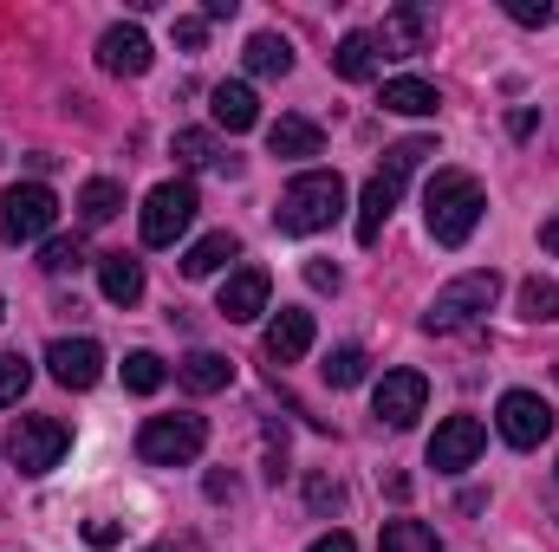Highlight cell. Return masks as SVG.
Segmentation results:
<instances>
[{
	"label": "cell",
	"instance_id": "6da1fadb",
	"mask_svg": "<svg viewBox=\"0 0 559 552\" xmlns=\"http://www.w3.org/2000/svg\"><path fill=\"white\" fill-rule=\"evenodd\" d=\"M481 208H488V195H481V182L468 169H436L429 189H423V221H429V241L436 248H462L475 235Z\"/></svg>",
	"mask_w": 559,
	"mask_h": 552
},
{
	"label": "cell",
	"instance_id": "7a4b0ae2",
	"mask_svg": "<svg viewBox=\"0 0 559 552\" xmlns=\"http://www.w3.org/2000/svg\"><path fill=\"white\" fill-rule=\"evenodd\" d=\"M423 156H436L429 137H411V143H391V149H384V169H378V176L365 182V195H358V241H365V248L384 235V221H391V208H397V195H404V182H411V169H417Z\"/></svg>",
	"mask_w": 559,
	"mask_h": 552
},
{
	"label": "cell",
	"instance_id": "3957f363",
	"mask_svg": "<svg viewBox=\"0 0 559 552\" xmlns=\"http://www.w3.org/2000/svg\"><path fill=\"white\" fill-rule=\"evenodd\" d=\"M338 208H345V176L338 169H306V176L286 182L274 221H280V235H319V228L338 221Z\"/></svg>",
	"mask_w": 559,
	"mask_h": 552
},
{
	"label": "cell",
	"instance_id": "277c9868",
	"mask_svg": "<svg viewBox=\"0 0 559 552\" xmlns=\"http://www.w3.org/2000/svg\"><path fill=\"white\" fill-rule=\"evenodd\" d=\"M495 292H501V279H495V274H462V279H449V286L429 299V312H423V332L449 338V332L475 325V319L495 305Z\"/></svg>",
	"mask_w": 559,
	"mask_h": 552
},
{
	"label": "cell",
	"instance_id": "5b68a950",
	"mask_svg": "<svg viewBox=\"0 0 559 552\" xmlns=\"http://www.w3.org/2000/svg\"><path fill=\"white\" fill-rule=\"evenodd\" d=\"M59 221V195L46 182H13L0 195V241L7 248H26V241H46Z\"/></svg>",
	"mask_w": 559,
	"mask_h": 552
},
{
	"label": "cell",
	"instance_id": "8992f818",
	"mask_svg": "<svg viewBox=\"0 0 559 552\" xmlns=\"http://www.w3.org/2000/svg\"><path fill=\"white\" fill-rule=\"evenodd\" d=\"M66 448H72V429H66L59 416H20V422L7 429V461H13L20 475H52V468L66 461Z\"/></svg>",
	"mask_w": 559,
	"mask_h": 552
},
{
	"label": "cell",
	"instance_id": "52a82bcc",
	"mask_svg": "<svg viewBox=\"0 0 559 552\" xmlns=\"http://www.w3.org/2000/svg\"><path fill=\"white\" fill-rule=\"evenodd\" d=\"M202 442H209V422L202 416H150L138 429V455L150 468H182V461H195L202 455Z\"/></svg>",
	"mask_w": 559,
	"mask_h": 552
},
{
	"label": "cell",
	"instance_id": "ba28073f",
	"mask_svg": "<svg viewBox=\"0 0 559 552\" xmlns=\"http://www.w3.org/2000/svg\"><path fill=\"white\" fill-rule=\"evenodd\" d=\"M195 208H202L195 182H156L143 202V248H176V235H189Z\"/></svg>",
	"mask_w": 559,
	"mask_h": 552
},
{
	"label": "cell",
	"instance_id": "9c48e42d",
	"mask_svg": "<svg viewBox=\"0 0 559 552\" xmlns=\"http://www.w3.org/2000/svg\"><path fill=\"white\" fill-rule=\"evenodd\" d=\"M481 448H488L481 416H442L436 435H429V468H436V475H462V468H475Z\"/></svg>",
	"mask_w": 559,
	"mask_h": 552
},
{
	"label": "cell",
	"instance_id": "30bf717a",
	"mask_svg": "<svg viewBox=\"0 0 559 552\" xmlns=\"http://www.w3.org/2000/svg\"><path fill=\"white\" fill-rule=\"evenodd\" d=\"M495 422H501L508 448H540V442L554 435V410H547L540 391H508L501 410H495Z\"/></svg>",
	"mask_w": 559,
	"mask_h": 552
},
{
	"label": "cell",
	"instance_id": "8fae6325",
	"mask_svg": "<svg viewBox=\"0 0 559 552\" xmlns=\"http://www.w3.org/2000/svg\"><path fill=\"white\" fill-rule=\"evenodd\" d=\"M46 371H52V384H66V391H92V384L105 377V345H98V338H52V345H46Z\"/></svg>",
	"mask_w": 559,
	"mask_h": 552
},
{
	"label": "cell",
	"instance_id": "7c38bea8",
	"mask_svg": "<svg viewBox=\"0 0 559 552\" xmlns=\"http://www.w3.org/2000/svg\"><path fill=\"white\" fill-rule=\"evenodd\" d=\"M429 404V377L423 371H384V384L371 391V410L378 422H391V429H411Z\"/></svg>",
	"mask_w": 559,
	"mask_h": 552
},
{
	"label": "cell",
	"instance_id": "4fadbf2b",
	"mask_svg": "<svg viewBox=\"0 0 559 552\" xmlns=\"http://www.w3.org/2000/svg\"><path fill=\"white\" fill-rule=\"evenodd\" d=\"M429 33H436V13H429V7H391L384 26L371 33V46H378L384 59H417L423 46H429Z\"/></svg>",
	"mask_w": 559,
	"mask_h": 552
},
{
	"label": "cell",
	"instance_id": "5bb4252c",
	"mask_svg": "<svg viewBox=\"0 0 559 552\" xmlns=\"http://www.w3.org/2000/svg\"><path fill=\"white\" fill-rule=\"evenodd\" d=\"M267 292H274L267 267H241V274L222 279V299H215V312H222L228 325H248V319H261V312H267Z\"/></svg>",
	"mask_w": 559,
	"mask_h": 552
},
{
	"label": "cell",
	"instance_id": "9a60e30c",
	"mask_svg": "<svg viewBox=\"0 0 559 552\" xmlns=\"http://www.w3.org/2000/svg\"><path fill=\"white\" fill-rule=\"evenodd\" d=\"M261 351H267V364H299V358L312 351V312L280 305L274 325H267V338H261Z\"/></svg>",
	"mask_w": 559,
	"mask_h": 552
},
{
	"label": "cell",
	"instance_id": "2e32d148",
	"mask_svg": "<svg viewBox=\"0 0 559 552\" xmlns=\"http://www.w3.org/2000/svg\"><path fill=\"white\" fill-rule=\"evenodd\" d=\"M150 59H156V52H150V39H143L138 26H111V33L98 39V65L118 72V79H143Z\"/></svg>",
	"mask_w": 559,
	"mask_h": 552
},
{
	"label": "cell",
	"instance_id": "e0dca14e",
	"mask_svg": "<svg viewBox=\"0 0 559 552\" xmlns=\"http://www.w3.org/2000/svg\"><path fill=\"white\" fill-rule=\"evenodd\" d=\"M209 111H215V124L228 131V137H241V131H254L261 124V98H254V85H215V98H209Z\"/></svg>",
	"mask_w": 559,
	"mask_h": 552
},
{
	"label": "cell",
	"instance_id": "ac0fdd59",
	"mask_svg": "<svg viewBox=\"0 0 559 552\" xmlns=\"http://www.w3.org/2000/svg\"><path fill=\"white\" fill-rule=\"evenodd\" d=\"M176 377H182V391H195V397H215V391H228L235 364H228L222 351H189V358L176 364Z\"/></svg>",
	"mask_w": 559,
	"mask_h": 552
},
{
	"label": "cell",
	"instance_id": "d6986e66",
	"mask_svg": "<svg viewBox=\"0 0 559 552\" xmlns=\"http://www.w3.org/2000/svg\"><path fill=\"white\" fill-rule=\"evenodd\" d=\"M98 286H105L111 305H138L143 299V261L138 254H105V261H98Z\"/></svg>",
	"mask_w": 559,
	"mask_h": 552
},
{
	"label": "cell",
	"instance_id": "ffe728a7",
	"mask_svg": "<svg viewBox=\"0 0 559 552\" xmlns=\"http://www.w3.org/2000/svg\"><path fill=\"white\" fill-rule=\"evenodd\" d=\"M267 149L286 156V163H299V156H319L325 149V131L312 118H280V124H267Z\"/></svg>",
	"mask_w": 559,
	"mask_h": 552
},
{
	"label": "cell",
	"instance_id": "44dd1931",
	"mask_svg": "<svg viewBox=\"0 0 559 552\" xmlns=\"http://www.w3.org/2000/svg\"><path fill=\"white\" fill-rule=\"evenodd\" d=\"M235 254H241V241H235L228 228H222V235H202V241L182 254V274H189V279H209V274H222Z\"/></svg>",
	"mask_w": 559,
	"mask_h": 552
},
{
	"label": "cell",
	"instance_id": "7402d4cb",
	"mask_svg": "<svg viewBox=\"0 0 559 552\" xmlns=\"http://www.w3.org/2000/svg\"><path fill=\"white\" fill-rule=\"evenodd\" d=\"M241 59H248L254 79H286V72H293V46H286V33H254Z\"/></svg>",
	"mask_w": 559,
	"mask_h": 552
},
{
	"label": "cell",
	"instance_id": "603a6c76",
	"mask_svg": "<svg viewBox=\"0 0 559 552\" xmlns=\"http://www.w3.org/2000/svg\"><path fill=\"white\" fill-rule=\"evenodd\" d=\"M442 98H436V85L429 79H391L384 85V111H397V118H429Z\"/></svg>",
	"mask_w": 559,
	"mask_h": 552
},
{
	"label": "cell",
	"instance_id": "cb8c5ba5",
	"mask_svg": "<svg viewBox=\"0 0 559 552\" xmlns=\"http://www.w3.org/2000/svg\"><path fill=\"white\" fill-rule=\"evenodd\" d=\"M332 72H338V79H352V85H358V79H371V72H378V46H371V33H345V39H338V52H332Z\"/></svg>",
	"mask_w": 559,
	"mask_h": 552
},
{
	"label": "cell",
	"instance_id": "d4e9b609",
	"mask_svg": "<svg viewBox=\"0 0 559 552\" xmlns=\"http://www.w3.org/2000/svg\"><path fill=\"white\" fill-rule=\"evenodd\" d=\"M118 208H124V182H111V176H92V182L79 189V215H85L92 228H105Z\"/></svg>",
	"mask_w": 559,
	"mask_h": 552
},
{
	"label": "cell",
	"instance_id": "484cf974",
	"mask_svg": "<svg viewBox=\"0 0 559 552\" xmlns=\"http://www.w3.org/2000/svg\"><path fill=\"white\" fill-rule=\"evenodd\" d=\"M521 319H527V325H554L559 319V279H527V286H521Z\"/></svg>",
	"mask_w": 559,
	"mask_h": 552
},
{
	"label": "cell",
	"instance_id": "4316f807",
	"mask_svg": "<svg viewBox=\"0 0 559 552\" xmlns=\"http://www.w3.org/2000/svg\"><path fill=\"white\" fill-rule=\"evenodd\" d=\"M365 364H371V358H365L358 345H338L319 371H325V384H332V391H352V384H365Z\"/></svg>",
	"mask_w": 559,
	"mask_h": 552
},
{
	"label": "cell",
	"instance_id": "83f0119b",
	"mask_svg": "<svg viewBox=\"0 0 559 552\" xmlns=\"http://www.w3.org/2000/svg\"><path fill=\"white\" fill-rule=\"evenodd\" d=\"M384 552H442V540H436V527H423V520H391V527H384Z\"/></svg>",
	"mask_w": 559,
	"mask_h": 552
},
{
	"label": "cell",
	"instance_id": "f1b7e54d",
	"mask_svg": "<svg viewBox=\"0 0 559 552\" xmlns=\"http://www.w3.org/2000/svg\"><path fill=\"white\" fill-rule=\"evenodd\" d=\"M163 377H169V371H163L156 351H131V358H124V391L150 397V391H163Z\"/></svg>",
	"mask_w": 559,
	"mask_h": 552
},
{
	"label": "cell",
	"instance_id": "f546056e",
	"mask_svg": "<svg viewBox=\"0 0 559 552\" xmlns=\"http://www.w3.org/2000/svg\"><path fill=\"white\" fill-rule=\"evenodd\" d=\"M176 163H189V169H209V163H222L228 169V156L215 149L209 131H176Z\"/></svg>",
	"mask_w": 559,
	"mask_h": 552
},
{
	"label": "cell",
	"instance_id": "4dcf8cb0",
	"mask_svg": "<svg viewBox=\"0 0 559 552\" xmlns=\"http://www.w3.org/2000/svg\"><path fill=\"white\" fill-rule=\"evenodd\" d=\"M39 267H46V274H79V267H85V241H79V235H59V241H46Z\"/></svg>",
	"mask_w": 559,
	"mask_h": 552
},
{
	"label": "cell",
	"instance_id": "1f68e13d",
	"mask_svg": "<svg viewBox=\"0 0 559 552\" xmlns=\"http://www.w3.org/2000/svg\"><path fill=\"white\" fill-rule=\"evenodd\" d=\"M26 384H33V364H26L20 351H7V358H0V410H13V404L26 397Z\"/></svg>",
	"mask_w": 559,
	"mask_h": 552
},
{
	"label": "cell",
	"instance_id": "d6a6232c",
	"mask_svg": "<svg viewBox=\"0 0 559 552\" xmlns=\"http://www.w3.org/2000/svg\"><path fill=\"white\" fill-rule=\"evenodd\" d=\"M514 26H554V0H508Z\"/></svg>",
	"mask_w": 559,
	"mask_h": 552
},
{
	"label": "cell",
	"instance_id": "836d02e7",
	"mask_svg": "<svg viewBox=\"0 0 559 552\" xmlns=\"http://www.w3.org/2000/svg\"><path fill=\"white\" fill-rule=\"evenodd\" d=\"M306 501H312L319 514H325V507L338 514V507H345V488H338V481H325V475H312V481H306Z\"/></svg>",
	"mask_w": 559,
	"mask_h": 552
},
{
	"label": "cell",
	"instance_id": "e575fe53",
	"mask_svg": "<svg viewBox=\"0 0 559 552\" xmlns=\"http://www.w3.org/2000/svg\"><path fill=\"white\" fill-rule=\"evenodd\" d=\"M118 540H124V527H118V520H92V527H85V547H118Z\"/></svg>",
	"mask_w": 559,
	"mask_h": 552
},
{
	"label": "cell",
	"instance_id": "d590c367",
	"mask_svg": "<svg viewBox=\"0 0 559 552\" xmlns=\"http://www.w3.org/2000/svg\"><path fill=\"white\" fill-rule=\"evenodd\" d=\"M306 286H312V292H338V267H325V261H306Z\"/></svg>",
	"mask_w": 559,
	"mask_h": 552
},
{
	"label": "cell",
	"instance_id": "8d00e7d4",
	"mask_svg": "<svg viewBox=\"0 0 559 552\" xmlns=\"http://www.w3.org/2000/svg\"><path fill=\"white\" fill-rule=\"evenodd\" d=\"M202 39H209V20H176V46H189V52H195Z\"/></svg>",
	"mask_w": 559,
	"mask_h": 552
},
{
	"label": "cell",
	"instance_id": "74e56055",
	"mask_svg": "<svg viewBox=\"0 0 559 552\" xmlns=\"http://www.w3.org/2000/svg\"><path fill=\"white\" fill-rule=\"evenodd\" d=\"M306 552H358V540L352 533H325V540H312Z\"/></svg>",
	"mask_w": 559,
	"mask_h": 552
},
{
	"label": "cell",
	"instance_id": "f35d334b",
	"mask_svg": "<svg viewBox=\"0 0 559 552\" xmlns=\"http://www.w3.org/2000/svg\"><path fill=\"white\" fill-rule=\"evenodd\" d=\"M209 501H235V475H209Z\"/></svg>",
	"mask_w": 559,
	"mask_h": 552
},
{
	"label": "cell",
	"instance_id": "ab89813d",
	"mask_svg": "<svg viewBox=\"0 0 559 552\" xmlns=\"http://www.w3.org/2000/svg\"><path fill=\"white\" fill-rule=\"evenodd\" d=\"M540 248L559 261V215H547V221H540Z\"/></svg>",
	"mask_w": 559,
	"mask_h": 552
},
{
	"label": "cell",
	"instance_id": "60d3db41",
	"mask_svg": "<svg viewBox=\"0 0 559 552\" xmlns=\"http://www.w3.org/2000/svg\"><path fill=\"white\" fill-rule=\"evenodd\" d=\"M0 319H7V299H0Z\"/></svg>",
	"mask_w": 559,
	"mask_h": 552
},
{
	"label": "cell",
	"instance_id": "b9f144b4",
	"mask_svg": "<svg viewBox=\"0 0 559 552\" xmlns=\"http://www.w3.org/2000/svg\"><path fill=\"white\" fill-rule=\"evenodd\" d=\"M150 552H169V547H150Z\"/></svg>",
	"mask_w": 559,
	"mask_h": 552
}]
</instances>
